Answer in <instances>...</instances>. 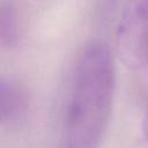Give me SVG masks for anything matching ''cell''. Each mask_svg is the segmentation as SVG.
<instances>
[{
  "label": "cell",
  "mask_w": 148,
  "mask_h": 148,
  "mask_svg": "<svg viewBox=\"0 0 148 148\" xmlns=\"http://www.w3.org/2000/svg\"><path fill=\"white\" fill-rule=\"evenodd\" d=\"M116 71L108 45L87 43L71 74L60 130V148H99L113 104Z\"/></svg>",
  "instance_id": "cell-1"
},
{
  "label": "cell",
  "mask_w": 148,
  "mask_h": 148,
  "mask_svg": "<svg viewBox=\"0 0 148 148\" xmlns=\"http://www.w3.org/2000/svg\"><path fill=\"white\" fill-rule=\"evenodd\" d=\"M17 38L16 12L10 3H2L0 8V40L3 47H12Z\"/></svg>",
  "instance_id": "cell-4"
},
{
  "label": "cell",
  "mask_w": 148,
  "mask_h": 148,
  "mask_svg": "<svg viewBox=\"0 0 148 148\" xmlns=\"http://www.w3.org/2000/svg\"><path fill=\"white\" fill-rule=\"evenodd\" d=\"M123 62L133 69L148 66V0H132L121 15L116 35Z\"/></svg>",
  "instance_id": "cell-2"
},
{
  "label": "cell",
  "mask_w": 148,
  "mask_h": 148,
  "mask_svg": "<svg viewBox=\"0 0 148 148\" xmlns=\"http://www.w3.org/2000/svg\"><path fill=\"white\" fill-rule=\"evenodd\" d=\"M142 131H143V134L147 138L148 140V110L145 114V118H143V123H142Z\"/></svg>",
  "instance_id": "cell-5"
},
{
  "label": "cell",
  "mask_w": 148,
  "mask_h": 148,
  "mask_svg": "<svg viewBox=\"0 0 148 148\" xmlns=\"http://www.w3.org/2000/svg\"><path fill=\"white\" fill-rule=\"evenodd\" d=\"M29 106L25 89L13 80L0 82V118L2 124H13L23 118Z\"/></svg>",
  "instance_id": "cell-3"
}]
</instances>
